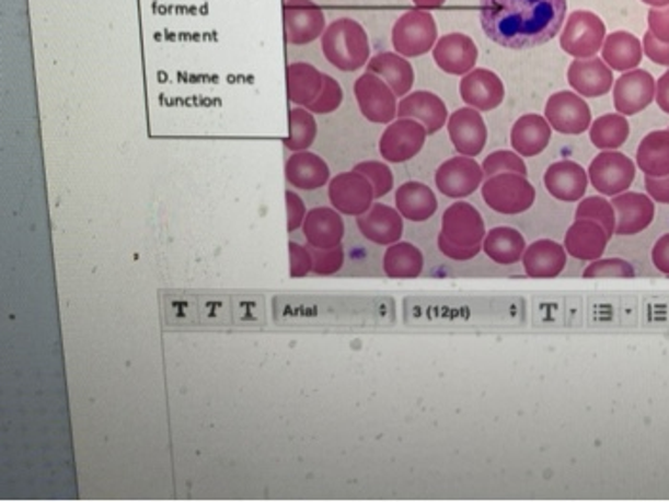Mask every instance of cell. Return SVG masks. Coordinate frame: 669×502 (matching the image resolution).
Wrapping results in <instances>:
<instances>
[{"label": "cell", "instance_id": "5b68a950", "mask_svg": "<svg viewBox=\"0 0 669 502\" xmlns=\"http://www.w3.org/2000/svg\"><path fill=\"white\" fill-rule=\"evenodd\" d=\"M438 43V27L435 17L427 10L417 8L399 17L392 27L394 52L404 58H417L430 52Z\"/></svg>", "mask_w": 669, "mask_h": 502}, {"label": "cell", "instance_id": "52a82bcc", "mask_svg": "<svg viewBox=\"0 0 669 502\" xmlns=\"http://www.w3.org/2000/svg\"><path fill=\"white\" fill-rule=\"evenodd\" d=\"M354 96L361 115L376 125H391L399 117V96L381 77L366 71L354 83Z\"/></svg>", "mask_w": 669, "mask_h": 502}, {"label": "cell", "instance_id": "1f68e13d", "mask_svg": "<svg viewBox=\"0 0 669 502\" xmlns=\"http://www.w3.org/2000/svg\"><path fill=\"white\" fill-rule=\"evenodd\" d=\"M601 50L602 60L612 71H624V73L632 71L637 69L643 60V45L639 38L627 31L610 33L609 37L604 38Z\"/></svg>", "mask_w": 669, "mask_h": 502}, {"label": "cell", "instance_id": "ee69618b", "mask_svg": "<svg viewBox=\"0 0 669 502\" xmlns=\"http://www.w3.org/2000/svg\"><path fill=\"white\" fill-rule=\"evenodd\" d=\"M286 205H287V232L293 233L302 227L304 224V218L309 214L307 205L302 201L301 196L297 191H286Z\"/></svg>", "mask_w": 669, "mask_h": 502}, {"label": "cell", "instance_id": "5bb4252c", "mask_svg": "<svg viewBox=\"0 0 669 502\" xmlns=\"http://www.w3.org/2000/svg\"><path fill=\"white\" fill-rule=\"evenodd\" d=\"M446 127H448L451 143L458 150L459 155H466V157L481 155L488 140V128L482 119L481 112H476L473 107L458 109L451 113Z\"/></svg>", "mask_w": 669, "mask_h": 502}, {"label": "cell", "instance_id": "4316f807", "mask_svg": "<svg viewBox=\"0 0 669 502\" xmlns=\"http://www.w3.org/2000/svg\"><path fill=\"white\" fill-rule=\"evenodd\" d=\"M550 122L542 115L528 113L522 115L511 130L512 150L519 153L520 157H535L545 151L551 142Z\"/></svg>", "mask_w": 669, "mask_h": 502}, {"label": "cell", "instance_id": "4dcf8cb0", "mask_svg": "<svg viewBox=\"0 0 669 502\" xmlns=\"http://www.w3.org/2000/svg\"><path fill=\"white\" fill-rule=\"evenodd\" d=\"M527 247L524 235L507 225L489 230L482 243V250L488 255L489 260H494L499 266H512V264L520 262Z\"/></svg>", "mask_w": 669, "mask_h": 502}, {"label": "cell", "instance_id": "f907efd6", "mask_svg": "<svg viewBox=\"0 0 669 502\" xmlns=\"http://www.w3.org/2000/svg\"><path fill=\"white\" fill-rule=\"evenodd\" d=\"M446 0H414V4L423 8V10H430V8L445 7Z\"/></svg>", "mask_w": 669, "mask_h": 502}, {"label": "cell", "instance_id": "bcb514c9", "mask_svg": "<svg viewBox=\"0 0 669 502\" xmlns=\"http://www.w3.org/2000/svg\"><path fill=\"white\" fill-rule=\"evenodd\" d=\"M648 31L658 40L669 43V7L653 8L648 12Z\"/></svg>", "mask_w": 669, "mask_h": 502}, {"label": "cell", "instance_id": "484cf974", "mask_svg": "<svg viewBox=\"0 0 669 502\" xmlns=\"http://www.w3.org/2000/svg\"><path fill=\"white\" fill-rule=\"evenodd\" d=\"M566 255H568L566 248H564V245H558L557 241H534L524 250L522 266H524L528 278H558L566 268Z\"/></svg>", "mask_w": 669, "mask_h": 502}, {"label": "cell", "instance_id": "c3c4849f", "mask_svg": "<svg viewBox=\"0 0 669 502\" xmlns=\"http://www.w3.org/2000/svg\"><path fill=\"white\" fill-rule=\"evenodd\" d=\"M653 262H655L656 270L669 276V233L656 241L655 248H653Z\"/></svg>", "mask_w": 669, "mask_h": 502}, {"label": "cell", "instance_id": "8992f818", "mask_svg": "<svg viewBox=\"0 0 669 502\" xmlns=\"http://www.w3.org/2000/svg\"><path fill=\"white\" fill-rule=\"evenodd\" d=\"M607 38V27L599 15L587 10H576L566 20L561 33V48L576 60H589L601 50Z\"/></svg>", "mask_w": 669, "mask_h": 502}, {"label": "cell", "instance_id": "9a60e30c", "mask_svg": "<svg viewBox=\"0 0 669 502\" xmlns=\"http://www.w3.org/2000/svg\"><path fill=\"white\" fill-rule=\"evenodd\" d=\"M461 100L476 112H492L504 104V81L489 69L474 68L459 84Z\"/></svg>", "mask_w": 669, "mask_h": 502}, {"label": "cell", "instance_id": "ba28073f", "mask_svg": "<svg viewBox=\"0 0 669 502\" xmlns=\"http://www.w3.org/2000/svg\"><path fill=\"white\" fill-rule=\"evenodd\" d=\"M635 165L632 159L620 151H602L591 161L587 176L602 196L616 197L624 194L635 180Z\"/></svg>", "mask_w": 669, "mask_h": 502}, {"label": "cell", "instance_id": "f1b7e54d", "mask_svg": "<svg viewBox=\"0 0 669 502\" xmlns=\"http://www.w3.org/2000/svg\"><path fill=\"white\" fill-rule=\"evenodd\" d=\"M400 214L412 222H425L435 217L438 209L435 191L423 182H406L396 189L394 196Z\"/></svg>", "mask_w": 669, "mask_h": 502}, {"label": "cell", "instance_id": "e575fe53", "mask_svg": "<svg viewBox=\"0 0 669 502\" xmlns=\"http://www.w3.org/2000/svg\"><path fill=\"white\" fill-rule=\"evenodd\" d=\"M589 138L602 151L618 150L630 138V122L622 113H609L591 122Z\"/></svg>", "mask_w": 669, "mask_h": 502}, {"label": "cell", "instance_id": "d6a6232c", "mask_svg": "<svg viewBox=\"0 0 669 502\" xmlns=\"http://www.w3.org/2000/svg\"><path fill=\"white\" fill-rule=\"evenodd\" d=\"M425 268V256L419 247L410 241H399L387 247L383 256V270L387 278L415 279L419 278Z\"/></svg>", "mask_w": 669, "mask_h": 502}, {"label": "cell", "instance_id": "681fc988", "mask_svg": "<svg viewBox=\"0 0 669 502\" xmlns=\"http://www.w3.org/2000/svg\"><path fill=\"white\" fill-rule=\"evenodd\" d=\"M656 102L658 107L669 115V71H666L656 83Z\"/></svg>", "mask_w": 669, "mask_h": 502}, {"label": "cell", "instance_id": "7dc6e473", "mask_svg": "<svg viewBox=\"0 0 669 502\" xmlns=\"http://www.w3.org/2000/svg\"><path fill=\"white\" fill-rule=\"evenodd\" d=\"M645 188H647L648 197L656 202L669 205V174L662 178H653L645 176Z\"/></svg>", "mask_w": 669, "mask_h": 502}, {"label": "cell", "instance_id": "7c38bea8", "mask_svg": "<svg viewBox=\"0 0 669 502\" xmlns=\"http://www.w3.org/2000/svg\"><path fill=\"white\" fill-rule=\"evenodd\" d=\"M484 178L486 176L482 166L474 161V157L466 155L448 159L438 166L435 174L438 191L450 199H465L473 196L474 191L481 188Z\"/></svg>", "mask_w": 669, "mask_h": 502}, {"label": "cell", "instance_id": "4fadbf2b", "mask_svg": "<svg viewBox=\"0 0 669 502\" xmlns=\"http://www.w3.org/2000/svg\"><path fill=\"white\" fill-rule=\"evenodd\" d=\"M545 119L561 135H584L591 127V109L579 94L557 92L545 104Z\"/></svg>", "mask_w": 669, "mask_h": 502}, {"label": "cell", "instance_id": "f35d334b", "mask_svg": "<svg viewBox=\"0 0 669 502\" xmlns=\"http://www.w3.org/2000/svg\"><path fill=\"white\" fill-rule=\"evenodd\" d=\"M354 171L364 174L376 191V199H383L384 196L391 194L394 188V176H392L391 166L384 165L381 161H364L354 166Z\"/></svg>", "mask_w": 669, "mask_h": 502}, {"label": "cell", "instance_id": "d6986e66", "mask_svg": "<svg viewBox=\"0 0 669 502\" xmlns=\"http://www.w3.org/2000/svg\"><path fill=\"white\" fill-rule=\"evenodd\" d=\"M609 241L610 235L601 224L593 220H576L566 232L564 248L576 260L593 262L604 255Z\"/></svg>", "mask_w": 669, "mask_h": 502}, {"label": "cell", "instance_id": "7402d4cb", "mask_svg": "<svg viewBox=\"0 0 669 502\" xmlns=\"http://www.w3.org/2000/svg\"><path fill=\"white\" fill-rule=\"evenodd\" d=\"M545 189L551 196L564 202L581 201V197L586 196L587 176L586 168L574 163V161H558L545 171L543 176Z\"/></svg>", "mask_w": 669, "mask_h": 502}, {"label": "cell", "instance_id": "d590c367", "mask_svg": "<svg viewBox=\"0 0 669 502\" xmlns=\"http://www.w3.org/2000/svg\"><path fill=\"white\" fill-rule=\"evenodd\" d=\"M318 122L314 113L307 107L295 105L289 112V136L286 145L289 151H307L312 143L316 142Z\"/></svg>", "mask_w": 669, "mask_h": 502}, {"label": "cell", "instance_id": "8d00e7d4", "mask_svg": "<svg viewBox=\"0 0 669 502\" xmlns=\"http://www.w3.org/2000/svg\"><path fill=\"white\" fill-rule=\"evenodd\" d=\"M576 220H593L607 230L610 237L616 233V210L604 197H586L584 201H579Z\"/></svg>", "mask_w": 669, "mask_h": 502}, {"label": "cell", "instance_id": "cb8c5ba5", "mask_svg": "<svg viewBox=\"0 0 669 502\" xmlns=\"http://www.w3.org/2000/svg\"><path fill=\"white\" fill-rule=\"evenodd\" d=\"M330 178H332L330 165L312 151H295L293 155L287 159L286 180L295 189L312 191L324 188L330 184Z\"/></svg>", "mask_w": 669, "mask_h": 502}, {"label": "cell", "instance_id": "9c48e42d", "mask_svg": "<svg viewBox=\"0 0 669 502\" xmlns=\"http://www.w3.org/2000/svg\"><path fill=\"white\" fill-rule=\"evenodd\" d=\"M427 128L419 120L399 117L384 128L379 140V153L387 163H406L415 155H419L423 145L427 142Z\"/></svg>", "mask_w": 669, "mask_h": 502}, {"label": "cell", "instance_id": "ac0fdd59", "mask_svg": "<svg viewBox=\"0 0 669 502\" xmlns=\"http://www.w3.org/2000/svg\"><path fill=\"white\" fill-rule=\"evenodd\" d=\"M432 58L437 61L438 68L448 75L465 77L476 66L478 48L474 45L473 38L466 37L463 33H448L445 37L438 38L437 45L432 48Z\"/></svg>", "mask_w": 669, "mask_h": 502}, {"label": "cell", "instance_id": "b9f144b4", "mask_svg": "<svg viewBox=\"0 0 669 502\" xmlns=\"http://www.w3.org/2000/svg\"><path fill=\"white\" fill-rule=\"evenodd\" d=\"M341 104H343V89H341V84L332 75H324V89H322L320 96L307 109L314 113V115H327V113L337 112Z\"/></svg>", "mask_w": 669, "mask_h": 502}, {"label": "cell", "instance_id": "6da1fadb", "mask_svg": "<svg viewBox=\"0 0 669 502\" xmlns=\"http://www.w3.org/2000/svg\"><path fill=\"white\" fill-rule=\"evenodd\" d=\"M566 8V0H481L482 30L504 48H535L557 37Z\"/></svg>", "mask_w": 669, "mask_h": 502}, {"label": "cell", "instance_id": "8fae6325", "mask_svg": "<svg viewBox=\"0 0 669 502\" xmlns=\"http://www.w3.org/2000/svg\"><path fill=\"white\" fill-rule=\"evenodd\" d=\"M325 14L312 0H286L284 4V31L287 45L302 46L314 43L324 35Z\"/></svg>", "mask_w": 669, "mask_h": 502}, {"label": "cell", "instance_id": "ab89813d", "mask_svg": "<svg viewBox=\"0 0 669 502\" xmlns=\"http://www.w3.org/2000/svg\"><path fill=\"white\" fill-rule=\"evenodd\" d=\"M312 253V273L318 278H330L341 271L345 266V248L343 245H337L333 248H316L310 247Z\"/></svg>", "mask_w": 669, "mask_h": 502}, {"label": "cell", "instance_id": "277c9868", "mask_svg": "<svg viewBox=\"0 0 669 502\" xmlns=\"http://www.w3.org/2000/svg\"><path fill=\"white\" fill-rule=\"evenodd\" d=\"M482 199L489 209L505 217L520 214L532 209L535 201V189L527 176L517 173L496 174L482 184Z\"/></svg>", "mask_w": 669, "mask_h": 502}, {"label": "cell", "instance_id": "7bdbcfd3", "mask_svg": "<svg viewBox=\"0 0 669 502\" xmlns=\"http://www.w3.org/2000/svg\"><path fill=\"white\" fill-rule=\"evenodd\" d=\"M312 253L310 247H302L299 243H289V268L291 278L302 279L312 273Z\"/></svg>", "mask_w": 669, "mask_h": 502}, {"label": "cell", "instance_id": "e0dca14e", "mask_svg": "<svg viewBox=\"0 0 669 502\" xmlns=\"http://www.w3.org/2000/svg\"><path fill=\"white\" fill-rule=\"evenodd\" d=\"M356 225L366 240L381 247H389L402 240L404 217L394 207H389L384 202H373V207L368 212L356 217Z\"/></svg>", "mask_w": 669, "mask_h": 502}, {"label": "cell", "instance_id": "3957f363", "mask_svg": "<svg viewBox=\"0 0 669 502\" xmlns=\"http://www.w3.org/2000/svg\"><path fill=\"white\" fill-rule=\"evenodd\" d=\"M322 50H324L325 60L330 61L333 68L346 71V73L358 71L364 66H368V61L371 60L368 33L364 30V25L353 17L335 20L324 31Z\"/></svg>", "mask_w": 669, "mask_h": 502}, {"label": "cell", "instance_id": "836d02e7", "mask_svg": "<svg viewBox=\"0 0 669 502\" xmlns=\"http://www.w3.org/2000/svg\"><path fill=\"white\" fill-rule=\"evenodd\" d=\"M637 166L645 176L662 178L669 174V128L655 130L641 140L637 148Z\"/></svg>", "mask_w": 669, "mask_h": 502}, {"label": "cell", "instance_id": "30bf717a", "mask_svg": "<svg viewBox=\"0 0 669 502\" xmlns=\"http://www.w3.org/2000/svg\"><path fill=\"white\" fill-rule=\"evenodd\" d=\"M327 188L333 209L345 217H361L376 202V191L371 182L358 171L337 174L330 180Z\"/></svg>", "mask_w": 669, "mask_h": 502}, {"label": "cell", "instance_id": "44dd1931", "mask_svg": "<svg viewBox=\"0 0 669 502\" xmlns=\"http://www.w3.org/2000/svg\"><path fill=\"white\" fill-rule=\"evenodd\" d=\"M568 83L581 98H601L612 89L614 75L612 69L599 58L574 60L568 68Z\"/></svg>", "mask_w": 669, "mask_h": 502}, {"label": "cell", "instance_id": "f6af8a7d", "mask_svg": "<svg viewBox=\"0 0 669 502\" xmlns=\"http://www.w3.org/2000/svg\"><path fill=\"white\" fill-rule=\"evenodd\" d=\"M643 52L647 54L650 61H655L656 66H666L669 68V43H662L648 31L643 38Z\"/></svg>", "mask_w": 669, "mask_h": 502}, {"label": "cell", "instance_id": "74e56055", "mask_svg": "<svg viewBox=\"0 0 669 502\" xmlns=\"http://www.w3.org/2000/svg\"><path fill=\"white\" fill-rule=\"evenodd\" d=\"M482 171H484V176H486V178L504 173H517L522 174V176H527L528 174L527 163L522 161L519 153H517V151L507 150L494 151V153L482 163Z\"/></svg>", "mask_w": 669, "mask_h": 502}, {"label": "cell", "instance_id": "ffe728a7", "mask_svg": "<svg viewBox=\"0 0 669 502\" xmlns=\"http://www.w3.org/2000/svg\"><path fill=\"white\" fill-rule=\"evenodd\" d=\"M610 202L616 210L618 235H637L655 220V201L643 194L624 191Z\"/></svg>", "mask_w": 669, "mask_h": 502}, {"label": "cell", "instance_id": "603a6c76", "mask_svg": "<svg viewBox=\"0 0 669 502\" xmlns=\"http://www.w3.org/2000/svg\"><path fill=\"white\" fill-rule=\"evenodd\" d=\"M399 117L415 119L427 128L429 135H437L440 128L448 125V107L445 100L432 92H410L399 102Z\"/></svg>", "mask_w": 669, "mask_h": 502}, {"label": "cell", "instance_id": "f546056e", "mask_svg": "<svg viewBox=\"0 0 669 502\" xmlns=\"http://www.w3.org/2000/svg\"><path fill=\"white\" fill-rule=\"evenodd\" d=\"M324 75L325 73L307 61L289 63L287 66L289 102L299 107H309L324 89Z\"/></svg>", "mask_w": 669, "mask_h": 502}, {"label": "cell", "instance_id": "7a4b0ae2", "mask_svg": "<svg viewBox=\"0 0 669 502\" xmlns=\"http://www.w3.org/2000/svg\"><path fill=\"white\" fill-rule=\"evenodd\" d=\"M486 225L481 212L465 201L453 202L445 210L438 248L451 260L465 262L478 255L486 237Z\"/></svg>", "mask_w": 669, "mask_h": 502}, {"label": "cell", "instance_id": "60d3db41", "mask_svg": "<svg viewBox=\"0 0 669 502\" xmlns=\"http://www.w3.org/2000/svg\"><path fill=\"white\" fill-rule=\"evenodd\" d=\"M584 278L632 279L635 278V268L622 258H599L587 266Z\"/></svg>", "mask_w": 669, "mask_h": 502}, {"label": "cell", "instance_id": "2e32d148", "mask_svg": "<svg viewBox=\"0 0 669 502\" xmlns=\"http://www.w3.org/2000/svg\"><path fill=\"white\" fill-rule=\"evenodd\" d=\"M656 98V81L645 69L625 71L614 84V107L622 115H637Z\"/></svg>", "mask_w": 669, "mask_h": 502}, {"label": "cell", "instance_id": "816d5d0a", "mask_svg": "<svg viewBox=\"0 0 669 502\" xmlns=\"http://www.w3.org/2000/svg\"><path fill=\"white\" fill-rule=\"evenodd\" d=\"M641 2H645V4L653 8L669 7V0H641Z\"/></svg>", "mask_w": 669, "mask_h": 502}, {"label": "cell", "instance_id": "83f0119b", "mask_svg": "<svg viewBox=\"0 0 669 502\" xmlns=\"http://www.w3.org/2000/svg\"><path fill=\"white\" fill-rule=\"evenodd\" d=\"M368 71L381 77L399 98H404L414 89V66L399 52L377 54L368 61Z\"/></svg>", "mask_w": 669, "mask_h": 502}, {"label": "cell", "instance_id": "d4e9b609", "mask_svg": "<svg viewBox=\"0 0 669 502\" xmlns=\"http://www.w3.org/2000/svg\"><path fill=\"white\" fill-rule=\"evenodd\" d=\"M302 233L309 247L333 248L345 237V222L333 207H318L309 210L302 224Z\"/></svg>", "mask_w": 669, "mask_h": 502}]
</instances>
